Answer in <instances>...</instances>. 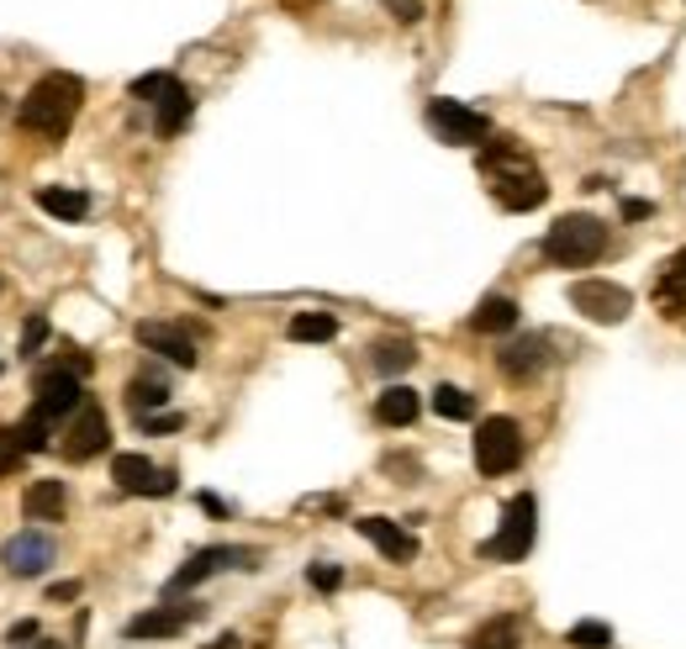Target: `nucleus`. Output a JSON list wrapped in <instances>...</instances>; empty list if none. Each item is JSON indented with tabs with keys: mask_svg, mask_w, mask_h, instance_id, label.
I'll return each mask as SVG.
<instances>
[{
	"mask_svg": "<svg viewBox=\"0 0 686 649\" xmlns=\"http://www.w3.org/2000/svg\"><path fill=\"white\" fill-rule=\"evenodd\" d=\"M481 169L492 180V195H497L502 212H534V206L549 201L545 174L523 159L518 138H492V143L481 148Z\"/></svg>",
	"mask_w": 686,
	"mask_h": 649,
	"instance_id": "nucleus-1",
	"label": "nucleus"
},
{
	"mask_svg": "<svg viewBox=\"0 0 686 649\" xmlns=\"http://www.w3.org/2000/svg\"><path fill=\"white\" fill-rule=\"evenodd\" d=\"M80 106H85V85H80L74 74L53 70L22 96V106H17V127L38 132V138H48V143H59V138L74 127Z\"/></svg>",
	"mask_w": 686,
	"mask_h": 649,
	"instance_id": "nucleus-2",
	"label": "nucleus"
},
{
	"mask_svg": "<svg viewBox=\"0 0 686 649\" xmlns=\"http://www.w3.org/2000/svg\"><path fill=\"white\" fill-rule=\"evenodd\" d=\"M602 254H608V222H602V216L570 212L545 233V259L560 269H587V265H597Z\"/></svg>",
	"mask_w": 686,
	"mask_h": 649,
	"instance_id": "nucleus-3",
	"label": "nucleus"
},
{
	"mask_svg": "<svg viewBox=\"0 0 686 649\" xmlns=\"http://www.w3.org/2000/svg\"><path fill=\"white\" fill-rule=\"evenodd\" d=\"M85 407V375H74L64 364L53 360L38 370V381H32V417L48 423V428H59V423H70L74 412Z\"/></svg>",
	"mask_w": 686,
	"mask_h": 649,
	"instance_id": "nucleus-4",
	"label": "nucleus"
},
{
	"mask_svg": "<svg viewBox=\"0 0 686 649\" xmlns=\"http://www.w3.org/2000/svg\"><path fill=\"white\" fill-rule=\"evenodd\" d=\"M534 529H539V502H534V491H518V497H507L502 507V529L481 544L486 560H523V554L534 550Z\"/></svg>",
	"mask_w": 686,
	"mask_h": 649,
	"instance_id": "nucleus-5",
	"label": "nucleus"
},
{
	"mask_svg": "<svg viewBox=\"0 0 686 649\" xmlns=\"http://www.w3.org/2000/svg\"><path fill=\"white\" fill-rule=\"evenodd\" d=\"M217 571H260V550H238V544H207V550H196L165 581V597H180L190 586H201V581H212Z\"/></svg>",
	"mask_w": 686,
	"mask_h": 649,
	"instance_id": "nucleus-6",
	"label": "nucleus"
},
{
	"mask_svg": "<svg viewBox=\"0 0 686 649\" xmlns=\"http://www.w3.org/2000/svg\"><path fill=\"white\" fill-rule=\"evenodd\" d=\"M133 96L154 106V127H159L165 138H175V132L190 121V111H196L190 91L175 79V74H165V70H159V74H138V79H133Z\"/></svg>",
	"mask_w": 686,
	"mask_h": 649,
	"instance_id": "nucleus-7",
	"label": "nucleus"
},
{
	"mask_svg": "<svg viewBox=\"0 0 686 649\" xmlns=\"http://www.w3.org/2000/svg\"><path fill=\"white\" fill-rule=\"evenodd\" d=\"M523 465V428L513 417H486L475 428V470L481 476H513Z\"/></svg>",
	"mask_w": 686,
	"mask_h": 649,
	"instance_id": "nucleus-8",
	"label": "nucleus"
},
{
	"mask_svg": "<svg viewBox=\"0 0 686 649\" xmlns=\"http://www.w3.org/2000/svg\"><path fill=\"white\" fill-rule=\"evenodd\" d=\"M428 127L439 132V143H454V148H486V138H492V121L481 111H471L465 100H450V96L428 100Z\"/></svg>",
	"mask_w": 686,
	"mask_h": 649,
	"instance_id": "nucleus-9",
	"label": "nucleus"
},
{
	"mask_svg": "<svg viewBox=\"0 0 686 649\" xmlns=\"http://www.w3.org/2000/svg\"><path fill=\"white\" fill-rule=\"evenodd\" d=\"M112 444V428H106V412H101V402H91L85 396V407L74 412L70 423H64V438H59V455L70 459V465H85V459H95L101 449Z\"/></svg>",
	"mask_w": 686,
	"mask_h": 649,
	"instance_id": "nucleus-10",
	"label": "nucleus"
},
{
	"mask_svg": "<svg viewBox=\"0 0 686 649\" xmlns=\"http://www.w3.org/2000/svg\"><path fill=\"white\" fill-rule=\"evenodd\" d=\"M570 307L587 317V322H623V317L634 312V290L613 286V280H576L570 286Z\"/></svg>",
	"mask_w": 686,
	"mask_h": 649,
	"instance_id": "nucleus-11",
	"label": "nucleus"
},
{
	"mask_svg": "<svg viewBox=\"0 0 686 649\" xmlns=\"http://www.w3.org/2000/svg\"><path fill=\"white\" fill-rule=\"evenodd\" d=\"M112 481L127 491V497H175V470L154 465L148 455H117L112 459Z\"/></svg>",
	"mask_w": 686,
	"mask_h": 649,
	"instance_id": "nucleus-12",
	"label": "nucleus"
},
{
	"mask_svg": "<svg viewBox=\"0 0 686 649\" xmlns=\"http://www.w3.org/2000/svg\"><path fill=\"white\" fill-rule=\"evenodd\" d=\"M138 343L148 354H159V360L180 364V370H196L201 354H196V338L186 328H175V322H138Z\"/></svg>",
	"mask_w": 686,
	"mask_h": 649,
	"instance_id": "nucleus-13",
	"label": "nucleus"
},
{
	"mask_svg": "<svg viewBox=\"0 0 686 649\" xmlns=\"http://www.w3.org/2000/svg\"><path fill=\"white\" fill-rule=\"evenodd\" d=\"M545 364H549V338L545 333H523V338H513V343H502V354H497V370L507 375V381H534Z\"/></svg>",
	"mask_w": 686,
	"mask_h": 649,
	"instance_id": "nucleus-14",
	"label": "nucleus"
},
{
	"mask_svg": "<svg viewBox=\"0 0 686 649\" xmlns=\"http://www.w3.org/2000/svg\"><path fill=\"white\" fill-rule=\"evenodd\" d=\"M196 618H201V607H196V602H186V607L175 602V607H154V613H138V618L122 628V634H127V639H175V634H180L186 624H196Z\"/></svg>",
	"mask_w": 686,
	"mask_h": 649,
	"instance_id": "nucleus-15",
	"label": "nucleus"
},
{
	"mask_svg": "<svg viewBox=\"0 0 686 649\" xmlns=\"http://www.w3.org/2000/svg\"><path fill=\"white\" fill-rule=\"evenodd\" d=\"M355 529L365 533V539H370V544H376V550L386 554L391 565H407V560H418V539H412L402 523H391V518H359Z\"/></svg>",
	"mask_w": 686,
	"mask_h": 649,
	"instance_id": "nucleus-16",
	"label": "nucleus"
},
{
	"mask_svg": "<svg viewBox=\"0 0 686 649\" xmlns=\"http://www.w3.org/2000/svg\"><path fill=\"white\" fill-rule=\"evenodd\" d=\"M6 565H11V576H43L48 565H53V539L38 529L17 533V539L6 544Z\"/></svg>",
	"mask_w": 686,
	"mask_h": 649,
	"instance_id": "nucleus-17",
	"label": "nucleus"
},
{
	"mask_svg": "<svg viewBox=\"0 0 686 649\" xmlns=\"http://www.w3.org/2000/svg\"><path fill=\"white\" fill-rule=\"evenodd\" d=\"M655 301H661V312L671 317L676 328H686V248L671 254L665 269L655 275Z\"/></svg>",
	"mask_w": 686,
	"mask_h": 649,
	"instance_id": "nucleus-18",
	"label": "nucleus"
},
{
	"mask_svg": "<svg viewBox=\"0 0 686 649\" xmlns=\"http://www.w3.org/2000/svg\"><path fill=\"white\" fill-rule=\"evenodd\" d=\"M64 507H70L64 481H32L22 491V512L32 518V523H59V518H64Z\"/></svg>",
	"mask_w": 686,
	"mask_h": 649,
	"instance_id": "nucleus-19",
	"label": "nucleus"
},
{
	"mask_svg": "<svg viewBox=\"0 0 686 649\" xmlns=\"http://www.w3.org/2000/svg\"><path fill=\"white\" fill-rule=\"evenodd\" d=\"M418 412H423V402H418L412 385H386V391L376 396V423H386V428H407V423H418Z\"/></svg>",
	"mask_w": 686,
	"mask_h": 649,
	"instance_id": "nucleus-20",
	"label": "nucleus"
},
{
	"mask_svg": "<svg viewBox=\"0 0 686 649\" xmlns=\"http://www.w3.org/2000/svg\"><path fill=\"white\" fill-rule=\"evenodd\" d=\"M32 201H38L48 216H59V222H85V216H91V195L70 191V185H38Z\"/></svg>",
	"mask_w": 686,
	"mask_h": 649,
	"instance_id": "nucleus-21",
	"label": "nucleus"
},
{
	"mask_svg": "<svg viewBox=\"0 0 686 649\" xmlns=\"http://www.w3.org/2000/svg\"><path fill=\"white\" fill-rule=\"evenodd\" d=\"M518 301H513V296H486V301H481V307H475L471 312V328L475 333H513V328H518Z\"/></svg>",
	"mask_w": 686,
	"mask_h": 649,
	"instance_id": "nucleus-22",
	"label": "nucleus"
},
{
	"mask_svg": "<svg viewBox=\"0 0 686 649\" xmlns=\"http://www.w3.org/2000/svg\"><path fill=\"white\" fill-rule=\"evenodd\" d=\"M169 402V385H165V375H133L127 381V407H133V417H148V412H159Z\"/></svg>",
	"mask_w": 686,
	"mask_h": 649,
	"instance_id": "nucleus-23",
	"label": "nucleus"
},
{
	"mask_svg": "<svg viewBox=\"0 0 686 649\" xmlns=\"http://www.w3.org/2000/svg\"><path fill=\"white\" fill-rule=\"evenodd\" d=\"M471 649H523V624L513 618V613H497L492 624L475 628Z\"/></svg>",
	"mask_w": 686,
	"mask_h": 649,
	"instance_id": "nucleus-24",
	"label": "nucleus"
},
{
	"mask_svg": "<svg viewBox=\"0 0 686 649\" xmlns=\"http://www.w3.org/2000/svg\"><path fill=\"white\" fill-rule=\"evenodd\" d=\"M285 338H291V343H328V338H338V317L333 312H296L291 322H285Z\"/></svg>",
	"mask_w": 686,
	"mask_h": 649,
	"instance_id": "nucleus-25",
	"label": "nucleus"
},
{
	"mask_svg": "<svg viewBox=\"0 0 686 649\" xmlns=\"http://www.w3.org/2000/svg\"><path fill=\"white\" fill-rule=\"evenodd\" d=\"M433 412H439V417H450V423H471V417H475V396H471V391H460V385H439V391H433Z\"/></svg>",
	"mask_w": 686,
	"mask_h": 649,
	"instance_id": "nucleus-26",
	"label": "nucleus"
},
{
	"mask_svg": "<svg viewBox=\"0 0 686 649\" xmlns=\"http://www.w3.org/2000/svg\"><path fill=\"white\" fill-rule=\"evenodd\" d=\"M412 360H418V349H412L407 338H386V343H376L380 375H402V370H412Z\"/></svg>",
	"mask_w": 686,
	"mask_h": 649,
	"instance_id": "nucleus-27",
	"label": "nucleus"
},
{
	"mask_svg": "<svg viewBox=\"0 0 686 649\" xmlns=\"http://www.w3.org/2000/svg\"><path fill=\"white\" fill-rule=\"evenodd\" d=\"M17 438H22V449H27V455H43L48 444H53V428H48V423H38V417L27 412L22 423H17Z\"/></svg>",
	"mask_w": 686,
	"mask_h": 649,
	"instance_id": "nucleus-28",
	"label": "nucleus"
},
{
	"mask_svg": "<svg viewBox=\"0 0 686 649\" xmlns=\"http://www.w3.org/2000/svg\"><path fill=\"white\" fill-rule=\"evenodd\" d=\"M566 639H570V649H608L613 645V628L608 624H576Z\"/></svg>",
	"mask_w": 686,
	"mask_h": 649,
	"instance_id": "nucleus-29",
	"label": "nucleus"
},
{
	"mask_svg": "<svg viewBox=\"0 0 686 649\" xmlns=\"http://www.w3.org/2000/svg\"><path fill=\"white\" fill-rule=\"evenodd\" d=\"M22 459H27V449H22V438H17V428H0V481H6Z\"/></svg>",
	"mask_w": 686,
	"mask_h": 649,
	"instance_id": "nucleus-30",
	"label": "nucleus"
},
{
	"mask_svg": "<svg viewBox=\"0 0 686 649\" xmlns=\"http://www.w3.org/2000/svg\"><path fill=\"white\" fill-rule=\"evenodd\" d=\"M307 581L317 586V592H338V586H344V571L328 565V560H317V565H307Z\"/></svg>",
	"mask_w": 686,
	"mask_h": 649,
	"instance_id": "nucleus-31",
	"label": "nucleus"
},
{
	"mask_svg": "<svg viewBox=\"0 0 686 649\" xmlns=\"http://www.w3.org/2000/svg\"><path fill=\"white\" fill-rule=\"evenodd\" d=\"M43 343H48V317H43V312H32V317H27V333H22V354L32 360V354H38Z\"/></svg>",
	"mask_w": 686,
	"mask_h": 649,
	"instance_id": "nucleus-32",
	"label": "nucleus"
},
{
	"mask_svg": "<svg viewBox=\"0 0 686 649\" xmlns=\"http://www.w3.org/2000/svg\"><path fill=\"white\" fill-rule=\"evenodd\" d=\"M138 428L143 433H175V428H186V417H180V412H148V417H138Z\"/></svg>",
	"mask_w": 686,
	"mask_h": 649,
	"instance_id": "nucleus-33",
	"label": "nucleus"
},
{
	"mask_svg": "<svg viewBox=\"0 0 686 649\" xmlns=\"http://www.w3.org/2000/svg\"><path fill=\"white\" fill-rule=\"evenodd\" d=\"M6 639H11V649H17V645H32V639H38V624H32V618H22V624H11V634H6Z\"/></svg>",
	"mask_w": 686,
	"mask_h": 649,
	"instance_id": "nucleus-34",
	"label": "nucleus"
},
{
	"mask_svg": "<svg viewBox=\"0 0 686 649\" xmlns=\"http://www.w3.org/2000/svg\"><path fill=\"white\" fill-rule=\"evenodd\" d=\"M80 597V581H53L48 586V602H74Z\"/></svg>",
	"mask_w": 686,
	"mask_h": 649,
	"instance_id": "nucleus-35",
	"label": "nucleus"
},
{
	"mask_svg": "<svg viewBox=\"0 0 686 649\" xmlns=\"http://www.w3.org/2000/svg\"><path fill=\"white\" fill-rule=\"evenodd\" d=\"M650 212H655L650 201H623V216H634V222H640V216H650Z\"/></svg>",
	"mask_w": 686,
	"mask_h": 649,
	"instance_id": "nucleus-36",
	"label": "nucleus"
},
{
	"mask_svg": "<svg viewBox=\"0 0 686 649\" xmlns=\"http://www.w3.org/2000/svg\"><path fill=\"white\" fill-rule=\"evenodd\" d=\"M201 507H207L212 518H222V512H228V502H222V497H212V491H201Z\"/></svg>",
	"mask_w": 686,
	"mask_h": 649,
	"instance_id": "nucleus-37",
	"label": "nucleus"
},
{
	"mask_svg": "<svg viewBox=\"0 0 686 649\" xmlns=\"http://www.w3.org/2000/svg\"><path fill=\"white\" fill-rule=\"evenodd\" d=\"M207 649H243V645H238V634H222V639H212Z\"/></svg>",
	"mask_w": 686,
	"mask_h": 649,
	"instance_id": "nucleus-38",
	"label": "nucleus"
},
{
	"mask_svg": "<svg viewBox=\"0 0 686 649\" xmlns=\"http://www.w3.org/2000/svg\"><path fill=\"white\" fill-rule=\"evenodd\" d=\"M38 649H64V645L59 639H38Z\"/></svg>",
	"mask_w": 686,
	"mask_h": 649,
	"instance_id": "nucleus-39",
	"label": "nucleus"
}]
</instances>
